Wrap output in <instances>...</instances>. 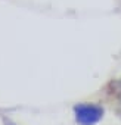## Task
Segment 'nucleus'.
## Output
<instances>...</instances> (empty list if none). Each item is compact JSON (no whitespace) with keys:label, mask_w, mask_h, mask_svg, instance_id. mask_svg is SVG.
Here are the masks:
<instances>
[{"label":"nucleus","mask_w":121,"mask_h":125,"mask_svg":"<svg viewBox=\"0 0 121 125\" xmlns=\"http://www.w3.org/2000/svg\"><path fill=\"white\" fill-rule=\"evenodd\" d=\"M75 112V119L80 125H95L96 122L100 121L103 110L102 107L96 104H77L74 107Z\"/></svg>","instance_id":"nucleus-1"}]
</instances>
